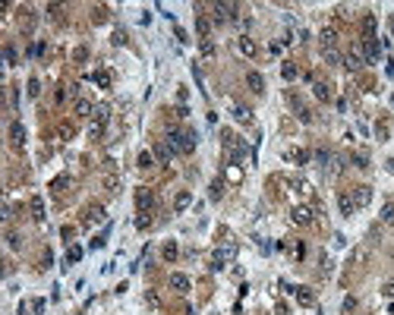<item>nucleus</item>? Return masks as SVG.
<instances>
[{
	"label": "nucleus",
	"instance_id": "nucleus-1",
	"mask_svg": "<svg viewBox=\"0 0 394 315\" xmlns=\"http://www.w3.org/2000/svg\"><path fill=\"white\" fill-rule=\"evenodd\" d=\"M168 145H170V148H173V155H177V151H180V155H189V151L192 148H196V132H183V130H170L168 132Z\"/></svg>",
	"mask_w": 394,
	"mask_h": 315
},
{
	"label": "nucleus",
	"instance_id": "nucleus-2",
	"mask_svg": "<svg viewBox=\"0 0 394 315\" xmlns=\"http://www.w3.org/2000/svg\"><path fill=\"white\" fill-rule=\"evenodd\" d=\"M233 256H237V246H233V243L218 246V252L211 256V271H221V268H224V262H230Z\"/></svg>",
	"mask_w": 394,
	"mask_h": 315
},
{
	"label": "nucleus",
	"instance_id": "nucleus-3",
	"mask_svg": "<svg viewBox=\"0 0 394 315\" xmlns=\"http://www.w3.org/2000/svg\"><path fill=\"white\" fill-rule=\"evenodd\" d=\"M344 66H347L350 73H356V70H363V66H366V54H363V48H359V44H353V48L344 54Z\"/></svg>",
	"mask_w": 394,
	"mask_h": 315
},
{
	"label": "nucleus",
	"instance_id": "nucleus-4",
	"mask_svg": "<svg viewBox=\"0 0 394 315\" xmlns=\"http://www.w3.org/2000/svg\"><path fill=\"white\" fill-rule=\"evenodd\" d=\"M151 155H155V161H158V164H170L173 148L168 145V139H155V145H151Z\"/></svg>",
	"mask_w": 394,
	"mask_h": 315
},
{
	"label": "nucleus",
	"instance_id": "nucleus-5",
	"mask_svg": "<svg viewBox=\"0 0 394 315\" xmlns=\"http://www.w3.org/2000/svg\"><path fill=\"white\" fill-rule=\"evenodd\" d=\"M359 32H363V41L375 38V32H378V19H375V13H363V19H359Z\"/></svg>",
	"mask_w": 394,
	"mask_h": 315
},
{
	"label": "nucleus",
	"instance_id": "nucleus-6",
	"mask_svg": "<svg viewBox=\"0 0 394 315\" xmlns=\"http://www.w3.org/2000/svg\"><path fill=\"white\" fill-rule=\"evenodd\" d=\"M136 205H139V211H151L155 208V192H151L149 186H139L136 189Z\"/></svg>",
	"mask_w": 394,
	"mask_h": 315
},
{
	"label": "nucleus",
	"instance_id": "nucleus-7",
	"mask_svg": "<svg viewBox=\"0 0 394 315\" xmlns=\"http://www.w3.org/2000/svg\"><path fill=\"white\" fill-rule=\"evenodd\" d=\"M312 218H316V214H312V208L309 205H297V208L290 211V221L297 227H306V224H312Z\"/></svg>",
	"mask_w": 394,
	"mask_h": 315
},
{
	"label": "nucleus",
	"instance_id": "nucleus-8",
	"mask_svg": "<svg viewBox=\"0 0 394 315\" xmlns=\"http://www.w3.org/2000/svg\"><path fill=\"white\" fill-rule=\"evenodd\" d=\"M363 54H366V63H378V57H382V44H378L375 38H369V41H363Z\"/></svg>",
	"mask_w": 394,
	"mask_h": 315
},
{
	"label": "nucleus",
	"instance_id": "nucleus-9",
	"mask_svg": "<svg viewBox=\"0 0 394 315\" xmlns=\"http://www.w3.org/2000/svg\"><path fill=\"white\" fill-rule=\"evenodd\" d=\"M350 196H353V205H356V208H363V205L372 202V189H369V186H356Z\"/></svg>",
	"mask_w": 394,
	"mask_h": 315
},
{
	"label": "nucleus",
	"instance_id": "nucleus-10",
	"mask_svg": "<svg viewBox=\"0 0 394 315\" xmlns=\"http://www.w3.org/2000/svg\"><path fill=\"white\" fill-rule=\"evenodd\" d=\"M73 111H76V117H95V104H92L89 98H76Z\"/></svg>",
	"mask_w": 394,
	"mask_h": 315
},
{
	"label": "nucleus",
	"instance_id": "nucleus-11",
	"mask_svg": "<svg viewBox=\"0 0 394 315\" xmlns=\"http://www.w3.org/2000/svg\"><path fill=\"white\" fill-rule=\"evenodd\" d=\"M10 139H13V145H16V148H22V145H25V126L19 123V120H13V126H10Z\"/></svg>",
	"mask_w": 394,
	"mask_h": 315
},
{
	"label": "nucleus",
	"instance_id": "nucleus-12",
	"mask_svg": "<svg viewBox=\"0 0 394 315\" xmlns=\"http://www.w3.org/2000/svg\"><path fill=\"white\" fill-rule=\"evenodd\" d=\"M338 208H340V214H344V218H350V214H353V208H356V205H353V196H350V192H340V196H338Z\"/></svg>",
	"mask_w": 394,
	"mask_h": 315
},
{
	"label": "nucleus",
	"instance_id": "nucleus-13",
	"mask_svg": "<svg viewBox=\"0 0 394 315\" xmlns=\"http://www.w3.org/2000/svg\"><path fill=\"white\" fill-rule=\"evenodd\" d=\"M101 221H104V208H101V205H92V208L85 211L82 224H101Z\"/></svg>",
	"mask_w": 394,
	"mask_h": 315
},
{
	"label": "nucleus",
	"instance_id": "nucleus-14",
	"mask_svg": "<svg viewBox=\"0 0 394 315\" xmlns=\"http://www.w3.org/2000/svg\"><path fill=\"white\" fill-rule=\"evenodd\" d=\"M246 85H249V92H256V95L265 92V79L259 76V73H249V76H246Z\"/></svg>",
	"mask_w": 394,
	"mask_h": 315
},
{
	"label": "nucleus",
	"instance_id": "nucleus-15",
	"mask_svg": "<svg viewBox=\"0 0 394 315\" xmlns=\"http://www.w3.org/2000/svg\"><path fill=\"white\" fill-rule=\"evenodd\" d=\"M319 41H322V51L335 48V44H338V32H335V29H322V35H319Z\"/></svg>",
	"mask_w": 394,
	"mask_h": 315
},
{
	"label": "nucleus",
	"instance_id": "nucleus-16",
	"mask_svg": "<svg viewBox=\"0 0 394 315\" xmlns=\"http://www.w3.org/2000/svg\"><path fill=\"white\" fill-rule=\"evenodd\" d=\"M281 76L287 79V82H293V79L300 76V66L293 63V60H284V63H281Z\"/></svg>",
	"mask_w": 394,
	"mask_h": 315
},
{
	"label": "nucleus",
	"instance_id": "nucleus-17",
	"mask_svg": "<svg viewBox=\"0 0 394 315\" xmlns=\"http://www.w3.org/2000/svg\"><path fill=\"white\" fill-rule=\"evenodd\" d=\"M233 117H237V123H252V111L246 104H233Z\"/></svg>",
	"mask_w": 394,
	"mask_h": 315
},
{
	"label": "nucleus",
	"instance_id": "nucleus-18",
	"mask_svg": "<svg viewBox=\"0 0 394 315\" xmlns=\"http://www.w3.org/2000/svg\"><path fill=\"white\" fill-rule=\"evenodd\" d=\"M170 287L177 293H186L189 290V278H186V274H170Z\"/></svg>",
	"mask_w": 394,
	"mask_h": 315
},
{
	"label": "nucleus",
	"instance_id": "nucleus-19",
	"mask_svg": "<svg viewBox=\"0 0 394 315\" xmlns=\"http://www.w3.org/2000/svg\"><path fill=\"white\" fill-rule=\"evenodd\" d=\"M293 293H297L300 306H312V303H316V296H312V290H309V287H293Z\"/></svg>",
	"mask_w": 394,
	"mask_h": 315
},
{
	"label": "nucleus",
	"instance_id": "nucleus-20",
	"mask_svg": "<svg viewBox=\"0 0 394 315\" xmlns=\"http://www.w3.org/2000/svg\"><path fill=\"white\" fill-rule=\"evenodd\" d=\"M312 92H316L319 101H331V85L328 82H312Z\"/></svg>",
	"mask_w": 394,
	"mask_h": 315
},
{
	"label": "nucleus",
	"instance_id": "nucleus-21",
	"mask_svg": "<svg viewBox=\"0 0 394 315\" xmlns=\"http://www.w3.org/2000/svg\"><path fill=\"white\" fill-rule=\"evenodd\" d=\"M284 158L287 161H297V164H309V155L300 151V148H284Z\"/></svg>",
	"mask_w": 394,
	"mask_h": 315
},
{
	"label": "nucleus",
	"instance_id": "nucleus-22",
	"mask_svg": "<svg viewBox=\"0 0 394 315\" xmlns=\"http://www.w3.org/2000/svg\"><path fill=\"white\" fill-rule=\"evenodd\" d=\"M208 196H211V202H221V199H224V180H211Z\"/></svg>",
	"mask_w": 394,
	"mask_h": 315
},
{
	"label": "nucleus",
	"instance_id": "nucleus-23",
	"mask_svg": "<svg viewBox=\"0 0 394 315\" xmlns=\"http://www.w3.org/2000/svg\"><path fill=\"white\" fill-rule=\"evenodd\" d=\"M240 51H243L246 57H256V54H259V48H256V41H252L249 35H243V38H240Z\"/></svg>",
	"mask_w": 394,
	"mask_h": 315
},
{
	"label": "nucleus",
	"instance_id": "nucleus-24",
	"mask_svg": "<svg viewBox=\"0 0 394 315\" xmlns=\"http://www.w3.org/2000/svg\"><path fill=\"white\" fill-rule=\"evenodd\" d=\"M189 205H192V196H189V192H177V199H173V208H177V211H183V208H189Z\"/></svg>",
	"mask_w": 394,
	"mask_h": 315
},
{
	"label": "nucleus",
	"instance_id": "nucleus-25",
	"mask_svg": "<svg viewBox=\"0 0 394 315\" xmlns=\"http://www.w3.org/2000/svg\"><path fill=\"white\" fill-rule=\"evenodd\" d=\"M161 256H164V262H177V256H180V249H177V243H164V249H161Z\"/></svg>",
	"mask_w": 394,
	"mask_h": 315
},
{
	"label": "nucleus",
	"instance_id": "nucleus-26",
	"mask_svg": "<svg viewBox=\"0 0 394 315\" xmlns=\"http://www.w3.org/2000/svg\"><path fill=\"white\" fill-rule=\"evenodd\" d=\"M32 218L44 221V202H41V196H32Z\"/></svg>",
	"mask_w": 394,
	"mask_h": 315
},
{
	"label": "nucleus",
	"instance_id": "nucleus-27",
	"mask_svg": "<svg viewBox=\"0 0 394 315\" xmlns=\"http://www.w3.org/2000/svg\"><path fill=\"white\" fill-rule=\"evenodd\" d=\"M104 189H108V192H120V177H117V173H108V177H104Z\"/></svg>",
	"mask_w": 394,
	"mask_h": 315
},
{
	"label": "nucleus",
	"instance_id": "nucleus-28",
	"mask_svg": "<svg viewBox=\"0 0 394 315\" xmlns=\"http://www.w3.org/2000/svg\"><path fill=\"white\" fill-rule=\"evenodd\" d=\"M136 227H139V230H149V227H151V211H139Z\"/></svg>",
	"mask_w": 394,
	"mask_h": 315
},
{
	"label": "nucleus",
	"instance_id": "nucleus-29",
	"mask_svg": "<svg viewBox=\"0 0 394 315\" xmlns=\"http://www.w3.org/2000/svg\"><path fill=\"white\" fill-rule=\"evenodd\" d=\"M57 139H60V142L73 139V126H70V123H60V126H57Z\"/></svg>",
	"mask_w": 394,
	"mask_h": 315
},
{
	"label": "nucleus",
	"instance_id": "nucleus-30",
	"mask_svg": "<svg viewBox=\"0 0 394 315\" xmlns=\"http://www.w3.org/2000/svg\"><path fill=\"white\" fill-rule=\"evenodd\" d=\"M322 54H325V60H328L331 66H335V63H344V57L338 54V48H328V51H322Z\"/></svg>",
	"mask_w": 394,
	"mask_h": 315
},
{
	"label": "nucleus",
	"instance_id": "nucleus-31",
	"mask_svg": "<svg viewBox=\"0 0 394 315\" xmlns=\"http://www.w3.org/2000/svg\"><path fill=\"white\" fill-rule=\"evenodd\" d=\"M196 29H199V35H202V41H205V35H208V29H211V22L205 16H199L196 19Z\"/></svg>",
	"mask_w": 394,
	"mask_h": 315
},
{
	"label": "nucleus",
	"instance_id": "nucleus-32",
	"mask_svg": "<svg viewBox=\"0 0 394 315\" xmlns=\"http://www.w3.org/2000/svg\"><path fill=\"white\" fill-rule=\"evenodd\" d=\"M353 164H356L359 170H366V167H369V155H366V151H356V155H353Z\"/></svg>",
	"mask_w": 394,
	"mask_h": 315
},
{
	"label": "nucleus",
	"instance_id": "nucleus-33",
	"mask_svg": "<svg viewBox=\"0 0 394 315\" xmlns=\"http://www.w3.org/2000/svg\"><path fill=\"white\" fill-rule=\"evenodd\" d=\"M95 82H98V85H101V89H108V85H111V73H104V70H98V73H95Z\"/></svg>",
	"mask_w": 394,
	"mask_h": 315
},
{
	"label": "nucleus",
	"instance_id": "nucleus-34",
	"mask_svg": "<svg viewBox=\"0 0 394 315\" xmlns=\"http://www.w3.org/2000/svg\"><path fill=\"white\" fill-rule=\"evenodd\" d=\"M66 186H70V177L63 173V177H57L54 183H51V189H54V192H60V189H66Z\"/></svg>",
	"mask_w": 394,
	"mask_h": 315
},
{
	"label": "nucleus",
	"instance_id": "nucleus-35",
	"mask_svg": "<svg viewBox=\"0 0 394 315\" xmlns=\"http://www.w3.org/2000/svg\"><path fill=\"white\" fill-rule=\"evenodd\" d=\"M227 177H230L233 183H240V180H243V170H240L237 164H230V167H227Z\"/></svg>",
	"mask_w": 394,
	"mask_h": 315
},
{
	"label": "nucleus",
	"instance_id": "nucleus-36",
	"mask_svg": "<svg viewBox=\"0 0 394 315\" xmlns=\"http://www.w3.org/2000/svg\"><path fill=\"white\" fill-rule=\"evenodd\" d=\"M79 259H82V249H79V246H73L70 252H66V265H73V262H79Z\"/></svg>",
	"mask_w": 394,
	"mask_h": 315
},
{
	"label": "nucleus",
	"instance_id": "nucleus-37",
	"mask_svg": "<svg viewBox=\"0 0 394 315\" xmlns=\"http://www.w3.org/2000/svg\"><path fill=\"white\" fill-rule=\"evenodd\" d=\"M382 221H385V224H394V205H391V202L382 208Z\"/></svg>",
	"mask_w": 394,
	"mask_h": 315
},
{
	"label": "nucleus",
	"instance_id": "nucleus-38",
	"mask_svg": "<svg viewBox=\"0 0 394 315\" xmlns=\"http://www.w3.org/2000/svg\"><path fill=\"white\" fill-rule=\"evenodd\" d=\"M3 57H6V63H10V66H16V48H13V44H6V48H3Z\"/></svg>",
	"mask_w": 394,
	"mask_h": 315
},
{
	"label": "nucleus",
	"instance_id": "nucleus-39",
	"mask_svg": "<svg viewBox=\"0 0 394 315\" xmlns=\"http://www.w3.org/2000/svg\"><path fill=\"white\" fill-rule=\"evenodd\" d=\"M151 161H155V155H151V151H142V155H139V167H151Z\"/></svg>",
	"mask_w": 394,
	"mask_h": 315
},
{
	"label": "nucleus",
	"instance_id": "nucleus-40",
	"mask_svg": "<svg viewBox=\"0 0 394 315\" xmlns=\"http://www.w3.org/2000/svg\"><path fill=\"white\" fill-rule=\"evenodd\" d=\"M199 51H202V57H215V44H211V41H202Z\"/></svg>",
	"mask_w": 394,
	"mask_h": 315
},
{
	"label": "nucleus",
	"instance_id": "nucleus-41",
	"mask_svg": "<svg viewBox=\"0 0 394 315\" xmlns=\"http://www.w3.org/2000/svg\"><path fill=\"white\" fill-rule=\"evenodd\" d=\"M38 92H41V82H38V79H29V98H38Z\"/></svg>",
	"mask_w": 394,
	"mask_h": 315
},
{
	"label": "nucleus",
	"instance_id": "nucleus-42",
	"mask_svg": "<svg viewBox=\"0 0 394 315\" xmlns=\"http://www.w3.org/2000/svg\"><path fill=\"white\" fill-rule=\"evenodd\" d=\"M353 309H356V296H347L344 299V315H350Z\"/></svg>",
	"mask_w": 394,
	"mask_h": 315
},
{
	"label": "nucleus",
	"instance_id": "nucleus-43",
	"mask_svg": "<svg viewBox=\"0 0 394 315\" xmlns=\"http://www.w3.org/2000/svg\"><path fill=\"white\" fill-rule=\"evenodd\" d=\"M316 158H319V164H328V161H331L328 148H319V151H316Z\"/></svg>",
	"mask_w": 394,
	"mask_h": 315
},
{
	"label": "nucleus",
	"instance_id": "nucleus-44",
	"mask_svg": "<svg viewBox=\"0 0 394 315\" xmlns=\"http://www.w3.org/2000/svg\"><path fill=\"white\" fill-rule=\"evenodd\" d=\"M6 240H10V249H19V246H22V240H19V233H10Z\"/></svg>",
	"mask_w": 394,
	"mask_h": 315
},
{
	"label": "nucleus",
	"instance_id": "nucleus-45",
	"mask_svg": "<svg viewBox=\"0 0 394 315\" xmlns=\"http://www.w3.org/2000/svg\"><path fill=\"white\" fill-rule=\"evenodd\" d=\"M48 13H51V16H54V19H57V16H60V13H63V3H51V6H48Z\"/></svg>",
	"mask_w": 394,
	"mask_h": 315
},
{
	"label": "nucleus",
	"instance_id": "nucleus-46",
	"mask_svg": "<svg viewBox=\"0 0 394 315\" xmlns=\"http://www.w3.org/2000/svg\"><path fill=\"white\" fill-rule=\"evenodd\" d=\"M382 293H385V296H394V278H391V280H385V287H382Z\"/></svg>",
	"mask_w": 394,
	"mask_h": 315
},
{
	"label": "nucleus",
	"instance_id": "nucleus-47",
	"mask_svg": "<svg viewBox=\"0 0 394 315\" xmlns=\"http://www.w3.org/2000/svg\"><path fill=\"white\" fill-rule=\"evenodd\" d=\"M32 312L41 315V312H44V299H35V303H32Z\"/></svg>",
	"mask_w": 394,
	"mask_h": 315
},
{
	"label": "nucleus",
	"instance_id": "nucleus-48",
	"mask_svg": "<svg viewBox=\"0 0 394 315\" xmlns=\"http://www.w3.org/2000/svg\"><path fill=\"white\" fill-rule=\"evenodd\" d=\"M388 76H391V79H394V63H391V66H388Z\"/></svg>",
	"mask_w": 394,
	"mask_h": 315
},
{
	"label": "nucleus",
	"instance_id": "nucleus-49",
	"mask_svg": "<svg viewBox=\"0 0 394 315\" xmlns=\"http://www.w3.org/2000/svg\"><path fill=\"white\" fill-rule=\"evenodd\" d=\"M388 170H391V173H394V158H391V161H388Z\"/></svg>",
	"mask_w": 394,
	"mask_h": 315
}]
</instances>
